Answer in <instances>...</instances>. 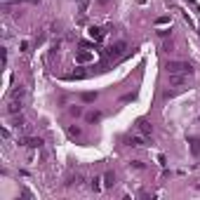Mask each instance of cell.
Returning <instances> with one entry per match:
<instances>
[{"label":"cell","mask_w":200,"mask_h":200,"mask_svg":"<svg viewBox=\"0 0 200 200\" xmlns=\"http://www.w3.org/2000/svg\"><path fill=\"white\" fill-rule=\"evenodd\" d=\"M167 73H184V75H193V66L188 61H170L167 64Z\"/></svg>","instance_id":"cell-3"},{"label":"cell","mask_w":200,"mask_h":200,"mask_svg":"<svg viewBox=\"0 0 200 200\" xmlns=\"http://www.w3.org/2000/svg\"><path fill=\"white\" fill-rule=\"evenodd\" d=\"M87 120H90V122H94V120H99V113H90V115H87Z\"/></svg>","instance_id":"cell-15"},{"label":"cell","mask_w":200,"mask_h":200,"mask_svg":"<svg viewBox=\"0 0 200 200\" xmlns=\"http://www.w3.org/2000/svg\"><path fill=\"white\" fill-rule=\"evenodd\" d=\"M87 33H90V38H92V40H101V38H104V31H101V28H97V26H90V31H87Z\"/></svg>","instance_id":"cell-7"},{"label":"cell","mask_w":200,"mask_h":200,"mask_svg":"<svg viewBox=\"0 0 200 200\" xmlns=\"http://www.w3.org/2000/svg\"><path fill=\"white\" fill-rule=\"evenodd\" d=\"M137 130H139L141 134H153V125H151V122H148V120H139V122H137Z\"/></svg>","instance_id":"cell-6"},{"label":"cell","mask_w":200,"mask_h":200,"mask_svg":"<svg viewBox=\"0 0 200 200\" xmlns=\"http://www.w3.org/2000/svg\"><path fill=\"white\" fill-rule=\"evenodd\" d=\"M90 59H92V54H90V52H80L78 57H75V61H90Z\"/></svg>","instance_id":"cell-11"},{"label":"cell","mask_w":200,"mask_h":200,"mask_svg":"<svg viewBox=\"0 0 200 200\" xmlns=\"http://www.w3.org/2000/svg\"><path fill=\"white\" fill-rule=\"evenodd\" d=\"M191 151H193V155H200V139H191Z\"/></svg>","instance_id":"cell-9"},{"label":"cell","mask_w":200,"mask_h":200,"mask_svg":"<svg viewBox=\"0 0 200 200\" xmlns=\"http://www.w3.org/2000/svg\"><path fill=\"white\" fill-rule=\"evenodd\" d=\"M24 122H26L24 115H17V118H14V127H24Z\"/></svg>","instance_id":"cell-12"},{"label":"cell","mask_w":200,"mask_h":200,"mask_svg":"<svg viewBox=\"0 0 200 200\" xmlns=\"http://www.w3.org/2000/svg\"><path fill=\"white\" fill-rule=\"evenodd\" d=\"M155 24H160V26H162V24H170V17H158Z\"/></svg>","instance_id":"cell-14"},{"label":"cell","mask_w":200,"mask_h":200,"mask_svg":"<svg viewBox=\"0 0 200 200\" xmlns=\"http://www.w3.org/2000/svg\"><path fill=\"white\" fill-rule=\"evenodd\" d=\"M21 97H24V87H17L12 94H10V99H7V113L10 115H17L21 111Z\"/></svg>","instance_id":"cell-2"},{"label":"cell","mask_w":200,"mask_h":200,"mask_svg":"<svg viewBox=\"0 0 200 200\" xmlns=\"http://www.w3.org/2000/svg\"><path fill=\"white\" fill-rule=\"evenodd\" d=\"M125 50H127V42H122V40H120V42H115V45L106 47V50H104V54H106L108 59H118V57H122V54H125Z\"/></svg>","instance_id":"cell-4"},{"label":"cell","mask_w":200,"mask_h":200,"mask_svg":"<svg viewBox=\"0 0 200 200\" xmlns=\"http://www.w3.org/2000/svg\"><path fill=\"white\" fill-rule=\"evenodd\" d=\"M99 177H94V179H92V188H94V191H101V184H99Z\"/></svg>","instance_id":"cell-13"},{"label":"cell","mask_w":200,"mask_h":200,"mask_svg":"<svg viewBox=\"0 0 200 200\" xmlns=\"http://www.w3.org/2000/svg\"><path fill=\"white\" fill-rule=\"evenodd\" d=\"M127 141H130V146H137V148H139V146H146V144H148V137H146V134H130V137H127Z\"/></svg>","instance_id":"cell-5"},{"label":"cell","mask_w":200,"mask_h":200,"mask_svg":"<svg viewBox=\"0 0 200 200\" xmlns=\"http://www.w3.org/2000/svg\"><path fill=\"white\" fill-rule=\"evenodd\" d=\"M19 144H21V146H40V144H42V139H35V137H28V139H21Z\"/></svg>","instance_id":"cell-8"},{"label":"cell","mask_w":200,"mask_h":200,"mask_svg":"<svg viewBox=\"0 0 200 200\" xmlns=\"http://www.w3.org/2000/svg\"><path fill=\"white\" fill-rule=\"evenodd\" d=\"M104 184H106V186H113V184H115V177H113L111 172H108V174H104Z\"/></svg>","instance_id":"cell-10"},{"label":"cell","mask_w":200,"mask_h":200,"mask_svg":"<svg viewBox=\"0 0 200 200\" xmlns=\"http://www.w3.org/2000/svg\"><path fill=\"white\" fill-rule=\"evenodd\" d=\"M167 82H170V87H174L172 92H167V97L174 92H184V90H191V75H184V73H167Z\"/></svg>","instance_id":"cell-1"},{"label":"cell","mask_w":200,"mask_h":200,"mask_svg":"<svg viewBox=\"0 0 200 200\" xmlns=\"http://www.w3.org/2000/svg\"><path fill=\"white\" fill-rule=\"evenodd\" d=\"M14 2H31V5H38L40 0H14Z\"/></svg>","instance_id":"cell-16"}]
</instances>
